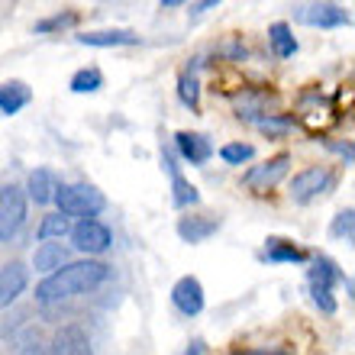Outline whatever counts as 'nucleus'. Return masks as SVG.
<instances>
[{
  "label": "nucleus",
  "instance_id": "f257e3e1",
  "mask_svg": "<svg viewBox=\"0 0 355 355\" xmlns=\"http://www.w3.org/2000/svg\"><path fill=\"white\" fill-rule=\"evenodd\" d=\"M110 278V265L97 262V259H85V262H68L65 268H58L55 275H46V278L36 284V300L39 304H62V300H71L78 294H87V291L101 288L103 281Z\"/></svg>",
  "mask_w": 355,
  "mask_h": 355
},
{
  "label": "nucleus",
  "instance_id": "f03ea898",
  "mask_svg": "<svg viewBox=\"0 0 355 355\" xmlns=\"http://www.w3.org/2000/svg\"><path fill=\"white\" fill-rule=\"evenodd\" d=\"M55 204H58V214L68 216V220H71V216H78V220H97V214L107 207V197H103L94 184L78 181V184L58 187Z\"/></svg>",
  "mask_w": 355,
  "mask_h": 355
},
{
  "label": "nucleus",
  "instance_id": "7ed1b4c3",
  "mask_svg": "<svg viewBox=\"0 0 355 355\" xmlns=\"http://www.w3.org/2000/svg\"><path fill=\"white\" fill-rule=\"evenodd\" d=\"M26 191L19 184H3L0 187V243H10L13 236L26 223Z\"/></svg>",
  "mask_w": 355,
  "mask_h": 355
},
{
  "label": "nucleus",
  "instance_id": "20e7f679",
  "mask_svg": "<svg viewBox=\"0 0 355 355\" xmlns=\"http://www.w3.org/2000/svg\"><path fill=\"white\" fill-rule=\"evenodd\" d=\"M68 236H71L78 252H85V255H103L113 245V233L101 220H78Z\"/></svg>",
  "mask_w": 355,
  "mask_h": 355
},
{
  "label": "nucleus",
  "instance_id": "39448f33",
  "mask_svg": "<svg viewBox=\"0 0 355 355\" xmlns=\"http://www.w3.org/2000/svg\"><path fill=\"white\" fill-rule=\"evenodd\" d=\"M291 171V155L288 152H278L275 159L262 162V165H252V168L245 171V187H252L255 194H265L271 191L275 184H281Z\"/></svg>",
  "mask_w": 355,
  "mask_h": 355
},
{
  "label": "nucleus",
  "instance_id": "423d86ee",
  "mask_svg": "<svg viewBox=\"0 0 355 355\" xmlns=\"http://www.w3.org/2000/svg\"><path fill=\"white\" fill-rule=\"evenodd\" d=\"M333 184V175L327 168H304L291 178V200L294 204H310L313 197H320Z\"/></svg>",
  "mask_w": 355,
  "mask_h": 355
},
{
  "label": "nucleus",
  "instance_id": "0eeeda50",
  "mask_svg": "<svg viewBox=\"0 0 355 355\" xmlns=\"http://www.w3.org/2000/svg\"><path fill=\"white\" fill-rule=\"evenodd\" d=\"M171 304L178 307V313L197 317V313L204 310V284H200L194 275H184V278L171 288Z\"/></svg>",
  "mask_w": 355,
  "mask_h": 355
},
{
  "label": "nucleus",
  "instance_id": "6e6552de",
  "mask_svg": "<svg viewBox=\"0 0 355 355\" xmlns=\"http://www.w3.org/2000/svg\"><path fill=\"white\" fill-rule=\"evenodd\" d=\"M49 352L52 355H94V349H91V339H87L85 329L78 327V323H65V327L55 329Z\"/></svg>",
  "mask_w": 355,
  "mask_h": 355
},
{
  "label": "nucleus",
  "instance_id": "1a4fd4ad",
  "mask_svg": "<svg viewBox=\"0 0 355 355\" xmlns=\"http://www.w3.org/2000/svg\"><path fill=\"white\" fill-rule=\"evenodd\" d=\"M26 284H29V268L23 262L0 265V310H7L19 294H26Z\"/></svg>",
  "mask_w": 355,
  "mask_h": 355
},
{
  "label": "nucleus",
  "instance_id": "9d476101",
  "mask_svg": "<svg viewBox=\"0 0 355 355\" xmlns=\"http://www.w3.org/2000/svg\"><path fill=\"white\" fill-rule=\"evenodd\" d=\"M297 19L307 23V26L333 29V26H346L349 13L339 3H307V7H297Z\"/></svg>",
  "mask_w": 355,
  "mask_h": 355
},
{
  "label": "nucleus",
  "instance_id": "9b49d317",
  "mask_svg": "<svg viewBox=\"0 0 355 355\" xmlns=\"http://www.w3.org/2000/svg\"><path fill=\"white\" fill-rule=\"evenodd\" d=\"M307 278H310V291H329V294H333L336 284H346V291H352L349 278L336 268V262H329L327 255H317V259H313Z\"/></svg>",
  "mask_w": 355,
  "mask_h": 355
},
{
  "label": "nucleus",
  "instance_id": "f8f14e48",
  "mask_svg": "<svg viewBox=\"0 0 355 355\" xmlns=\"http://www.w3.org/2000/svg\"><path fill=\"white\" fill-rule=\"evenodd\" d=\"M175 146H178V152H181V159L191 162V165H204V162L214 155V146H210V139H207V136H200V132L181 130L175 136Z\"/></svg>",
  "mask_w": 355,
  "mask_h": 355
},
{
  "label": "nucleus",
  "instance_id": "ddd939ff",
  "mask_svg": "<svg viewBox=\"0 0 355 355\" xmlns=\"http://www.w3.org/2000/svg\"><path fill=\"white\" fill-rule=\"evenodd\" d=\"M58 178L52 175L49 168H36V171H29V181H26V200H36V204H52L58 194Z\"/></svg>",
  "mask_w": 355,
  "mask_h": 355
},
{
  "label": "nucleus",
  "instance_id": "4468645a",
  "mask_svg": "<svg viewBox=\"0 0 355 355\" xmlns=\"http://www.w3.org/2000/svg\"><path fill=\"white\" fill-rule=\"evenodd\" d=\"M68 262H71V255H68V249L62 243H39L36 252H33V268L42 271V275H55Z\"/></svg>",
  "mask_w": 355,
  "mask_h": 355
},
{
  "label": "nucleus",
  "instance_id": "2eb2a0df",
  "mask_svg": "<svg viewBox=\"0 0 355 355\" xmlns=\"http://www.w3.org/2000/svg\"><path fill=\"white\" fill-rule=\"evenodd\" d=\"M78 42L91 49H116V46H136L139 36L132 29H101V33H81Z\"/></svg>",
  "mask_w": 355,
  "mask_h": 355
},
{
  "label": "nucleus",
  "instance_id": "dca6fc26",
  "mask_svg": "<svg viewBox=\"0 0 355 355\" xmlns=\"http://www.w3.org/2000/svg\"><path fill=\"white\" fill-rule=\"evenodd\" d=\"M216 230H220V220H214V216H184V220L178 223V236L191 245L210 239Z\"/></svg>",
  "mask_w": 355,
  "mask_h": 355
},
{
  "label": "nucleus",
  "instance_id": "f3484780",
  "mask_svg": "<svg viewBox=\"0 0 355 355\" xmlns=\"http://www.w3.org/2000/svg\"><path fill=\"white\" fill-rule=\"evenodd\" d=\"M29 87L23 85V81H10V85H0V113H7V116H13V113H19L23 107L29 103Z\"/></svg>",
  "mask_w": 355,
  "mask_h": 355
},
{
  "label": "nucleus",
  "instance_id": "a211bd4d",
  "mask_svg": "<svg viewBox=\"0 0 355 355\" xmlns=\"http://www.w3.org/2000/svg\"><path fill=\"white\" fill-rule=\"evenodd\" d=\"M268 42H271V49H275L278 58H291L297 52V39H294L288 23H275V26L268 29Z\"/></svg>",
  "mask_w": 355,
  "mask_h": 355
},
{
  "label": "nucleus",
  "instance_id": "6ab92c4d",
  "mask_svg": "<svg viewBox=\"0 0 355 355\" xmlns=\"http://www.w3.org/2000/svg\"><path fill=\"white\" fill-rule=\"evenodd\" d=\"M68 233H71V220H68V216H62L58 210H55V214H46V216H42V223H39V239H42V243L65 239Z\"/></svg>",
  "mask_w": 355,
  "mask_h": 355
},
{
  "label": "nucleus",
  "instance_id": "aec40b11",
  "mask_svg": "<svg viewBox=\"0 0 355 355\" xmlns=\"http://www.w3.org/2000/svg\"><path fill=\"white\" fill-rule=\"evenodd\" d=\"M262 259H268V262H304L307 255L300 252L294 243H288V239H268Z\"/></svg>",
  "mask_w": 355,
  "mask_h": 355
},
{
  "label": "nucleus",
  "instance_id": "412c9836",
  "mask_svg": "<svg viewBox=\"0 0 355 355\" xmlns=\"http://www.w3.org/2000/svg\"><path fill=\"white\" fill-rule=\"evenodd\" d=\"M200 200V194H197V187L187 181L184 175H171V204L175 207H191Z\"/></svg>",
  "mask_w": 355,
  "mask_h": 355
},
{
  "label": "nucleus",
  "instance_id": "4be33fe9",
  "mask_svg": "<svg viewBox=\"0 0 355 355\" xmlns=\"http://www.w3.org/2000/svg\"><path fill=\"white\" fill-rule=\"evenodd\" d=\"M103 87V75L101 68H81V71H75L71 75V91L75 94H94Z\"/></svg>",
  "mask_w": 355,
  "mask_h": 355
},
{
  "label": "nucleus",
  "instance_id": "5701e85b",
  "mask_svg": "<svg viewBox=\"0 0 355 355\" xmlns=\"http://www.w3.org/2000/svg\"><path fill=\"white\" fill-rule=\"evenodd\" d=\"M178 97H181V103L191 107V110L200 107V81H197L191 71H184V75L178 78Z\"/></svg>",
  "mask_w": 355,
  "mask_h": 355
},
{
  "label": "nucleus",
  "instance_id": "b1692460",
  "mask_svg": "<svg viewBox=\"0 0 355 355\" xmlns=\"http://www.w3.org/2000/svg\"><path fill=\"white\" fill-rule=\"evenodd\" d=\"M329 233L336 236V239H346V243H352V236H355V210H352V207L339 210L336 220H333V226H329Z\"/></svg>",
  "mask_w": 355,
  "mask_h": 355
},
{
  "label": "nucleus",
  "instance_id": "393cba45",
  "mask_svg": "<svg viewBox=\"0 0 355 355\" xmlns=\"http://www.w3.org/2000/svg\"><path fill=\"white\" fill-rule=\"evenodd\" d=\"M252 155H255V149L249 142H226L223 149H220V159H223L226 165H243V162H249Z\"/></svg>",
  "mask_w": 355,
  "mask_h": 355
},
{
  "label": "nucleus",
  "instance_id": "a878e982",
  "mask_svg": "<svg viewBox=\"0 0 355 355\" xmlns=\"http://www.w3.org/2000/svg\"><path fill=\"white\" fill-rule=\"evenodd\" d=\"M78 23V13H58V17H49L42 23H36V33H52V29H65V26H75Z\"/></svg>",
  "mask_w": 355,
  "mask_h": 355
},
{
  "label": "nucleus",
  "instance_id": "bb28decb",
  "mask_svg": "<svg viewBox=\"0 0 355 355\" xmlns=\"http://www.w3.org/2000/svg\"><path fill=\"white\" fill-rule=\"evenodd\" d=\"M255 123H259V130H265V132H288L291 130L288 116H281V120H275V116H262V120H255Z\"/></svg>",
  "mask_w": 355,
  "mask_h": 355
},
{
  "label": "nucleus",
  "instance_id": "cd10ccee",
  "mask_svg": "<svg viewBox=\"0 0 355 355\" xmlns=\"http://www.w3.org/2000/svg\"><path fill=\"white\" fill-rule=\"evenodd\" d=\"M17 355H52V352H49V346H42V343L33 339V343H26V346H19Z\"/></svg>",
  "mask_w": 355,
  "mask_h": 355
},
{
  "label": "nucleus",
  "instance_id": "c85d7f7f",
  "mask_svg": "<svg viewBox=\"0 0 355 355\" xmlns=\"http://www.w3.org/2000/svg\"><path fill=\"white\" fill-rule=\"evenodd\" d=\"M204 339H194V343H191V346H187V352L184 355H204Z\"/></svg>",
  "mask_w": 355,
  "mask_h": 355
},
{
  "label": "nucleus",
  "instance_id": "c756f323",
  "mask_svg": "<svg viewBox=\"0 0 355 355\" xmlns=\"http://www.w3.org/2000/svg\"><path fill=\"white\" fill-rule=\"evenodd\" d=\"M214 7H216V0H204V3H194L191 13H204V10H214Z\"/></svg>",
  "mask_w": 355,
  "mask_h": 355
},
{
  "label": "nucleus",
  "instance_id": "7c9ffc66",
  "mask_svg": "<svg viewBox=\"0 0 355 355\" xmlns=\"http://www.w3.org/2000/svg\"><path fill=\"white\" fill-rule=\"evenodd\" d=\"M181 7V0H162V10H175Z\"/></svg>",
  "mask_w": 355,
  "mask_h": 355
}]
</instances>
